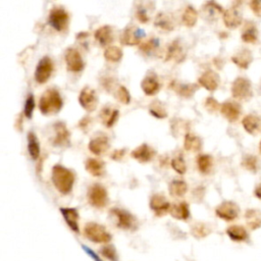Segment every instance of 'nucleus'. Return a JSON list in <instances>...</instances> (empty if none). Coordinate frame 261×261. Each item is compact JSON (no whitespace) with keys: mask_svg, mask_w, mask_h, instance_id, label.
Returning <instances> with one entry per match:
<instances>
[{"mask_svg":"<svg viewBox=\"0 0 261 261\" xmlns=\"http://www.w3.org/2000/svg\"><path fill=\"white\" fill-rule=\"evenodd\" d=\"M52 183L60 194L67 195L72 192L75 184V174L71 169L56 164L52 168Z\"/></svg>","mask_w":261,"mask_h":261,"instance_id":"1","label":"nucleus"},{"mask_svg":"<svg viewBox=\"0 0 261 261\" xmlns=\"http://www.w3.org/2000/svg\"><path fill=\"white\" fill-rule=\"evenodd\" d=\"M64 101L59 92L55 89H48L40 98L39 108L44 115H53L60 112Z\"/></svg>","mask_w":261,"mask_h":261,"instance_id":"2","label":"nucleus"},{"mask_svg":"<svg viewBox=\"0 0 261 261\" xmlns=\"http://www.w3.org/2000/svg\"><path fill=\"white\" fill-rule=\"evenodd\" d=\"M85 237L93 243H108L112 241V235L101 225L89 223L84 228Z\"/></svg>","mask_w":261,"mask_h":261,"instance_id":"3","label":"nucleus"},{"mask_svg":"<svg viewBox=\"0 0 261 261\" xmlns=\"http://www.w3.org/2000/svg\"><path fill=\"white\" fill-rule=\"evenodd\" d=\"M232 95L240 101H246L252 97L253 90L250 80L244 77L237 78L232 84Z\"/></svg>","mask_w":261,"mask_h":261,"instance_id":"4","label":"nucleus"},{"mask_svg":"<svg viewBox=\"0 0 261 261\" xmlns=\"http://www.w3.org/2000/svg\"><path fill=\"white\" fill-rule=\"evenodd\" d=\"M112 214L116 219V227L126 230H136L138 228V222L136 217L126 210L119 208H113L110 210Z\"/></svg>","mask_w":261,"mask_h":261,"instance_id":"5","label":"nucleus"},{"mask_svg":"<svg viewBox=\"0 0 261 261\" xmlns=\"http://www.w3.org/2000/svg\"><path fill=\"white\" fill-rule=\"evenodd\" d=\"M68 21H69L68 14L64 8L54 7L49 13L48 24L57 32L65 31L68 26Z\"/></svg>","mask_w":261,"mask_h":261,"instance_id":"6","label":"nucleus"},{"mask_svg":"<svg viewBox=\"0 0 261 261\" xmlns=\"http://www.w3.org/2000/svg\"><path fill=\"white\" fill-rule=\"evenodd\" d=\"M88 201L93 207H105L108 204V194L106 189L99 184L93 185L88 191Z\"/></svg>","mask_w":261,"mask_h":261,"instance_id":"7","label":"nucleus"},{"mask_svg":"<svg viewBox=\"0 0 261 261\" xmlns=\"http://www.w3.org/2000/svg\"><path fill=\"white\" fill-rule=\"evenodd\" d=\"M53 73V63L48 56L43 57L37 65L35 71V80L39 84H45Z\"/></svg>","mask_w":261,"mask_h":261,"instance_id":"8","label":"nucleus"},{"mask_svg":"<svg viewBox=\"0 0 261 261\" xmlns=\"http://www.w3.org/2000/svg\"><path fill=\"white\" fill-rule=\"evenodd\" d=\"M143 37H145V33L142 29L130 26L126 28L120 36V43L127 46H135L141 42Z\"/></svg>","mask_w":261,"mask_h":261,"instance_id":"9","label":"nucleus"},{"mask_svg":"<svg viewBox=\"0 0 261 261\" xmlns=\"http://www.w3.org/2000/svg\"><path fill=\"white\" fill-rule=\"evenodd\" d=\"M215 213L219 218L227 220V222H233V220L238 218L240 214V208L232 201H226L217 206Z\"/></svg>","mask_w":261,"mask_h":261,"instance_id":"10","label":"nucleus"},{"mask_svg":"<svg viewBox=\"0 0 261 261\" xmlns=\"http://www.w3.org/2000/svg\"><path fill=\"white\" fill-rule=\"evenodd\" d=\"M65 60L66 64V67L69 72L80 73L83 71L84 62H83L81 54L79 53L78 50L73 49V48H68L65 55Z\"/></svg>","mask_w":261,"mask_h":261,"instance_id":"11","label":"nucleus"},{"mask_svg":"<svg viewBox=\"0 0 261 261\" xmlns=\"http://www.w3.org/2000/svg\"><path fill=\"white\" fill-rule=\"evenodd\" d=\"M79 102L85 110L92 113L98 105V97L93 89L86 87L80 93Z\"/></svg>","mask_w":261,"mask_h":261,"instance_id":"12","label":"nucleus"},{"mask_svg":"<svg viewBox=\"0 0 261 261\" xmlns=\"http://www.w3.org/2000/svg\"><path fill=\"white\" fill-rule=\"evenodd\" d=\"M223 21L227 28L230 30H235L239 28L243 23V16L241 14L239 7L232 6L230 8L225 11L223 15Z\"/></svg>","mask_w":261,"mask_h":261,"instance_id":"13","label":"nucleus"},{"mask_svg":"<svg viewBox=\"0 0 261 261\" xmlns=\"http://www.w3.org/2000/svg\"><path fill=\"white\" fill-rule=\"evenodd\" d=\"M54 138L52 144L56 147H67L71 144V135L64 123H57L54 125Z\"/></svg>","mask_w":261,"mask_h":261,"instance_id":"14","label":"nucleus"},{"mask_svg":"<svg viewBox=\"0 0 261 261\" xmlns=\"http://www.w3.org/2000/svg\"><path fill=\"white\" fill-rule=\"evenodd\" d=\"M150 208L157 216H163L169 212L170 204L163 195L155 194L150 199Z\"/></svg>","mask_w":261,"mask_h":261,"instance_id":"15","label":"nucleus"},{"mask_svg":"<svg viewBox=\"0 0 261 261\" xmlns=\"http://www.w3.org/2000/svg\"><path fill=\"white\" fill-rule=\"evenodd\" d=\"M198 82H199L200 86H202L203 88H205L207 91L213 92L219 86L220 78L215 72L207 71L199 78Z\"/></svg>","mask_w":261,"mask_h":261,"instance_id":"16","label":"nucleus"},{"mask_svg":"<svg viewBox=\"0 0 261 261\" xmlns=\"http://www.w3.org/2000/svg\"><path fill=\"white\" fill-rule=\"evenodd\" d=\"M155 153L156 152L153 148L148 146L147 144H142L141 146H139L136 149H134L132 153H130V155H132V157L135 158L137 162L141 163H146L151 162Z\"/></svg>","mask_w":261,"mask_h":261,"instance_id":"17","label":"nucleus"},{"mask_svg":"<svg viewBox=\"0 0 261 261\" xmlns=\"http://www.w3.org/2000/svg\"><path fill=\"white\" fill-rule=\"evenodd\" d=\"M110 147L109 140L105 136H98L94 139H92L91 141L89 142L88 148L90 151H91L95 155H102L106 151H108V149Z\"/></svg>","mask_w":261,"mask_h":261,"instance_id":"18","label":"nucleus"},{"mask_svg":"<svg viewBox=\"0 0 261 261\" xmlns=\"http://www.w3.org/2000/svg\"><path fill=\"white\" fill-rule=\"evenodd\" d=\"M220 113L230 123L237 122L241 115V106L236 102L227 101L220 105Z\"/></svg>","mask_w":261,"mask_h":261,"instance_id":"19","label":"nucleus"},{"mask_svg":"<svg viewBox=\"0 0 261 261\" xmlns=\"http://www.w3.org/2000/svg\"><path fill=\"white\" fill-rule=\"evenodd\" d=\"M232 62L238 67L242 69H247L253 62L252 52L247 48H243L242 50H240L239 52H237L235 55L232 56Z\"/></svg>","mask_w":261,"mask_h":261,"instance_id":"20","label":"nucleus"},{"mask_svg":"<svg viewBox=\"0 0 261 261\" xmlns=\"http://www.w3.org/2000/svg\"><path fill=\"white\" fill-rule=\"evenodd\" d=\"M258 29L253 22H246L243 28L241 39L244 43L247 44H256L258 42Z\"/></svg>","mask_w":261,"mask_h":261,"instance_id":"21","label":"nucleus"},{"mask_svg":"<svg viewBox=\"0 0 261 261\" xmlns=\"http://www.w3.org/2000/svg\"><path fill=\"white\" fill-rule=\"evenodd\" d=\"M60 212H62L68 228H71L73 232L79 234L80 228L78 210L76 208H60Z\"/></svg>","mask_w":261,"mask_h":261,"instance_id":"22","label":"nucleus"},{"mask_svg":"<svg viewBox=\"0 0 261 261\" xmlns=\"http://www.w3.org/2000/svg\"><path fill=\"white\" fill-rule=\"evenodd\" d=\"M85 168L87 172L93 177H102L105 174V164L100 159L89 158L85 163Z\"/></svg>","mask_w":261,"mask_h":261,"instance_id":"23","label":"nucleus"},{"mask_svg":"<svg viewBox=\"0 0 261 261\" xmlns=\"http://www.w3.org/2000/svg\"><path fill=\"white\" fill-rule=\"evenodd\" d=\"M141 88L143 92L148 96L155 95L160 89V85L155 75H149L147 76L141 84Z\"/></svg>","mask_w":261,"mask_h":261,"instance_id":"24","label":"nucleus"},{"mask_svg":"<svg viewBox=\"0 0 261 261\" xmlns=\"http://www.w3.org/2000/svg\"><path fill=\"white\" fill-rule=\"evenodd\" d=\"M242 125L246 132L251 135H256L261 130V119L253 114L246 115L242 120Z\"/></svg>","mask_w":261,"mask_h":261,"instance_id":"25","label":"nucleus"},{"mask_svg":"<svg viewBox=\"0 0 261 261\" xmlns=\"http://www.w3.org/2000/svg\"><path fill=\"white\" fill-rule=\"evenodd\" d=\"M96 41L100 43L101 46H107L114 41V33L113 29L109 26H103L99 28L95 32Z\"/></svg>","mask_w":261,"mask_h":261,"instance_id":"26","label":"nucleus"},{"mask_svg":"<svg viewBox=\"0 0 261 261\" xmlns=\"http://www.w3.org/2000/svg\"><path fill=\"white\" fill-rule=\"evenodd\" d=\"M227 234L234 242H246L249 239V234L244 227L232 226L227 229Z\"/></svg>","mask_w":261,"mask_h":261,"instance_id":"27","label":"nucleus"},{"mask_svg":"<svg viewBox=\"0 0 261 261\" xmlns=\"http://www.w3.org/2000/svg\"><path fill=\"white\" fill-rule=\"evenodd\" d=\"M169 213L174 218L179 220H186L190 217V210L189 205L186 202L177 203L170 206Z\"/></svg>","mask_w":261,"mask_h":261,"instance_id":"28","label":"nucleus"},{"mask_svg":"<svg viewBox=\"0 0 261 261\" xmlns=\"http://www.w3.org/2000/svg\"><path fill=\"white\" fill-rule=\"evenodd\" d=\"M245 219L247 226L252 229H258L261 228V210L249 209L245 213Z\"/></svg>","mask_w":261,"mask_h":261,"instance_id":"29","label":"nucleus"},{"mask_svg":"<svg viewBox=\"0 0 261 261\" xmlns=\"http://www.w3.org/2000/svg\"><path fill=\"white\" fill-rule=\"evenodd\" d=\"M203 12L209 19H217L220 15H224L225 11L222 5H219L214 0H210L203 6Z\"/></svg>","mask_w":261,"mask_h":261,"instance_id":"30","label":"nucleus"},{"mask_svg":"<svg viewBox=\"0 0 261 261\" xmlns=\"http://www.w3.org/2000/svg\"><path fill=\"white\" fill-rule=\"evenodd\" d=\"M28 152L33 160H37L40 156V144L39 140L34 132L28 133Z\"/></svg>","mask_w":261,"mask_h":261,"instance_id":"31","label":"nucleus"},{"mask_svg":"<svg viewBox=\"0 0 261 261\" xmlns=\"http://www.w3.org/2000/svg\"><path fill=\"white\" fill-rule=\"evenodd\" d=\"M118 114H119V113H118L117 109H112L109 107H104L102 109L101 114H100V117H101L102 123L106 128H112L116 123V120L118 118Z\"/></svg>","mask_w":261,"mask_h":261,"instance_id":"32","label":"nucleus"},{"mask_svg":"<svg viewBox=\"0 0 261 261\" xmlns=\"http://www.w3.org/2000/svg\"><path fill=\"white\" fill-rule=\"evenodd\" d=\"M197 166H198V169L200 170V173H202L204 175H208L210 172H212V166H213L212 157L210 155H207V154L198 156Z\"/></svg>","mask_w":261,"mask_h":261,"instance_id":"33","label":"nucleus"},{"mask_svg":"<svg viewBox=\"0 0 261 261\" xmlns=\"http://www.w3.org/2000/svg\"><path fill=\"white\" fill-rule=\"evenodd\" d=\"M185 149L188 151H200L202 148V141L201 139L197 136H194L192 134H187L185 137V142H184Z\"/></svg>","mask_w":261,"mask_h":261,"instance_id":"34","label":"nucleus"},{"mask_svg":"<svg viewBox=\"0 0 261 261\" xmlns=\"http://www.w3.org/2000/svg\"><path fill=\"white\" fill-rule=\"evenodd\" d=\"M169 193L172 194L175 197H183L184 195H186L187 191H188V185L186 184V182L184 180H179V179H176L173 180L172 183L169 184Z\"/></svg>","mask_w":261,"mask_h":261,"instance_id":"35","label":"nucleus"},{"mask_svg":"<svg viewBox=\"0 0 261 261\" xmlns=\"http://www.w3.org/2000/svg\"><path fill=\"white\" fill-rule=\"evenodd\" d=\"M150 1H146L144 3H141L138 8H137V12H136V16L138 18L139 22L141 23H147L149 22L150 19V12L152 11L153 7H154V4L153 5H148Z\"/></svg>","mask_w":261,"mask_h":261,"instance_id":"36","label":"nucleus"},{"mask_svg":"<svg viewBox=\"0 0 261 261\" xmlns=\"http://www.w3.org/2000/svg\"><path fill=\"white\" fill-rule=\"evenodd\" d=\"M155 26L162 28L164 31H172L175 28V24L173 22L172 17L166 14H159L155 19Z\"/></svg>","mask_w":261,"mask_h":261,"instance_id":"37","label":"nucleus"},{"mask_svg":"<svg viewBox=\"0 0 261 261\" xmlns=\"http://www.w3.org/2000/svg\"><path fill=\"white\" fill-rule=\"evenodd\" d=\"M184 52L182 48H180L179 44L178 41H175L173 44H170L168 49H167V53H166V60L174 59L177 60V62H179L180 58H184Z\"/></svg>","mask_w":261,"mask_h":261,"instance_id":"38","label":"nucleus"},{"mask_svg":"<svg viewBox=\"0 0 261 261\" xmlns=\"http://www.w3.org/2000/svg\"><path fill=\"white\" fill-rule=\"evenodd\" d=\"M149 112L154 117L159 118V119L165 118L167 116V112H166L164 105L160 101H158V100H156V101H153L151 104H150Z\"/></svg>","mask_w":261,"mask_h":261,"instance_id":"39","label":"nucleus"},{"mask_svg":"<svg viewBox=\"0 0 261 261\" xmlns=\"http://www.w3.org/2000/svg\"><path fill=\"white\" fill-rule=\"evenodd\" d=\"M198 19V14L192 6H188L183 15V23L186 27L192 28L196 25Z\"/></svg>","mask_w":261,"mask_h":261,"instance_id":"40","label":"nucleus"},{"mask_svg":"<svg viewBox=\"0 0 261 261\" xmlns=\"http://www.w3.org/2000/svg\"><path fill=\"white\" fill-rule=\"evenodd\" d=\"M104 57L112 63H117L123 58V51L118 47H107L104 51Z\"/></svg>","mask_w":261,"mask_h":261,"instance_id":"41","label":"nucleus"},{"mask_svg":"<svg viewBox=\"0 0 261 261\" xmlns=\"http://www.w3.org/2000/svg\"><path fill=\"white\" fill-rule=\"evenodd\" d=\"M198 87L194 84H180V85H178L175 90L177 91V93L180 96L183 97H191L193 96V94L197 91Z\"/></svg>","mask_w":261,"mask_h":261,"instance_id":"42","label":"nucleus"},{"mask_svg":"<svg viewBox=\"0 0 261 261\" xmlns=\"http://www.w3.org/2000/svg\"><path fill=\"white\" fill-rule=\"evenodd\" d=\"M159 47V41L157 39H150L147 42L142 43L140 45V50L145 52L146 54H150L153 52L154 50H156Z\"/></svg>","mask_w":261,"mask_h":261,"instance_id":"43","label":"nucleus"},{"mask_svg":"<svg viewBox=\"0 0 261 261\" xmlns=\"http://www.w3.org/2000/svg\"><path fill=\"white\" fill-rule=\"evenodd\" d=\"M210 232H212L210 228L206 225H203V224L196 225L192 229L193 236L196 238H199V239L205 238L206 236H208L210 234Z\"/></svg>","mask_w":261,"mask_h":261,"instance_id":"44","label":"nucleus"},{"mask_svg":"<svg viewBox=\"0 0 261 261\" xmlns=\"http://www.w3.org/2000/svg\"><path fill=\"white\" fill-rule=\"evenodd\" d=\"M115 96H116V99L118 100L120 103L129 104L130 102V95L129 91L127 90V88L124 87V86H119L118 87V89L116 90Z\"/></svg>","mask_w":261,"mask_h":261,"instance_id":"45","label":"nucleus"},{"mask_svg":"<svg viewBox=\"0 0 261 261\" xmlns=\"http://www.w3.org/2000/svg\"><path fill=\"white\" fill-rule=\"evenodd\" d=\"M243 166L250 170V172H256L257 170V164H258V160L255 156L253 155H247L244 157L243 163H242Z\"/></svg>","mask_w":261,"mask_h":261,"instance_id":"46","label":"nucleus"},{"mask_svg":"<svg viewBox=\"0 0 261 261\" xmlns=\"http://www.w3.org/2000/svg\"><path fill=\"white\" fill-rule=\"evenodd\" d=\"M34 108H35V98L34 95H29L26 103H25V108H24V114L26 115V117L31 118L34 113Z\"/></svg>","mask_w":261,"mask_h":261,"instance_id":"47","label":"nucleus"},{"mask_svg":"<svg viewBox=\"0 0 261 261\" xmlns=\"http://www.w3.org/2000/svg\"><path fill=\"white\" fill-rule=\"evenodd\" d=\"M101 254L110 261H118V256L114 246H104L100 250Z\"/></svg>","mask_w":261,"mask_h":261,"instance_id":"48","label":"nucleus"},{"mask_svg":"<svg viewBox=\"0 0 261 261\" xmlns=\"http://www.w3.org/2000/svg\"><path fill=\"white\" fill-rule=\"evenodd\" d=\"M172 166L176 172L179 175H184L187 170V165L185 160L182 157H177L172 160Z\"/></svg>","mask_w":261,"mask_h":261,"instance_id":"49","label":"nucleus"},{"mask_svg":"<svg viewBox=\"0 0 261 261\" xmlns=\"http://www.w3.org/2000/svg\"><path fill=\"white\" fill-rule=\"evenodd\" d=\"M205 107L209 113H215L217 110H220V104L217 102L213 97H208L205 101Z\"/></svg>","mask_w":261,"mask_h":261,"instance_id":"50","label":"nucleus"},{"mask_svg":"<svg viewBox=\"0 0 261 261\" xmlns=\"http://www.w3.org/2000/svg\"><path fill=\"white\" fill-rule=\"evenodd\" d=\"M249 6L255 16L261 17V0H250Z\"/></svg>","mask_w":261,"mask_h":261,"instance_id":"51","label":"nucleus"},{"mask_svg":"<svg viewBox=\"0 0 261 261\" xmlns=\"http://www.w3.org/2000/svg\"><path fill=\"white\" fill-rule=\"evenodd\" d=\"M82 248L84 249V251H85V252L90 256V257H91L94 261H103L101 258H100L95 252H94V251L93 250H91V249H90V248H88L87 246H85V245H82Z\"/></svg>","mask_w":261,"mask_h":261,"instance_id":"52","label":"nucleus"},{"mask_svg":"<svg viewBox=\"0 0 261 261\" xmlns=\"http://www.w3.org/2000/svg\"><path fill=\"white\" fill-rule=\"evenodd\" d=\"M126 154V149H120V150H115V151L112 154V158L114 160H120L123 159V157Z\"/></svg>","mask_w":261,"mask_h":261,"instance_id":"53","label":"nucleus"},{"mask_svg":"<svg viewBox=\"0 0 261 261\" xmlns=\"http://www.w3.org/2000/svg\"><path fill=\"white\" fill-rule=\"evenodd\" d=\"M254 195H255L256 198H258V199L261 200V183L255 188V190H254Z\"/></svg>","mask_w":261,"mask_h":261,"instance_id":"54","label":"nucleus"},{"mask_svg":"<svg viewBox=\"0 0 261 261\" xmlns=\"http://www.w3.org/2000/svg\"><path fill=\"white\" fill-rule=\"evenodd\" d=\"M80 126H81V128H88L90 126L89 124V118L88 117H85L83 120H81V123H80Z\"/></svg>","mask_w":261,"mask_h":261,"instance_id":"55","label":"nucleus"},{"mask_svg":"<svg viewBox=\"0 0 261 261\" xmlns=\"http://www.w3.org/2000/svg\"><path fill=\"white\" fill-rule=\"evenodd\" d=\"M245 0H234V4L233 6H236V7H239L240 5H242L244 3Z\"/></svg>","mask_w":261,"mask_h":261,"instance_id":"56","label":"nucleus"},{"mask_svg":"<svg viewBox=\"0 0 261 261\" xmlns=\"http://www.w3.org/2000/svg\"><path fill=\"white\" fill-rule=\"evenodd\" d=\"M259 149H260V152H261V142H260V146H259Z\"/></svg>","mask_w":261,"mask_h":261,"instance_id":"57","label":"nucleus"},{"mask_svg":"<svg viewBox=\"0 0 261 261\" xmlns=\"http://www.w3.org/2000/svg\"><path fill=\"white\" fill-rule=\"evenodd\" d=\"M260 90H261V87H260Z\"/></svg>","mask_w":261,"mask_h":261,"instance_id":"58","label":"nucleus"}]
</instances>
